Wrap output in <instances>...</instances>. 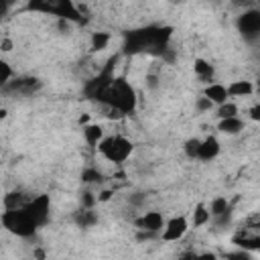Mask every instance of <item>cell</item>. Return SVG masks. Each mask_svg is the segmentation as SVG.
Masks as SVG:
<instances>
[{
	"instance_id": "obj_5",
	"label": "cell",
	"mask_w": 260,
	"mask_h": 260,
	"mask_svg": "<svg viewBox=\"0 0 260 260\" xmlns=\"http://www.w3.org/2000/svg\"><path fill=\"white\" fill-rule=\"evenodd\" d=\"M236 24H238V30L246 39H256L260 35V12L258 10H246L238 16Z\"/></svg>"
},
{
	"instance_id": "obj_1",
	"label": "cell",
	"mask_w": 260,
	"mask_h": 260,
	"mask_svg": "<svg viewBox=\"0 0 260 260\" xmlns=\"http://www.w3.org/2000/svg\"><path fill=\"white\" fill-rule=\"evenodd\" d=\"M171 37V28L169 26H146L140 30H132L126 37V51L128 53H138V51H146V49H162Z\"/></svg>"
},
{
	"instance_id": "obj_7",
	"label": "cell",
	"mask_w": 260,
	"mask_h": 260,
	"mask_svg": "<svg viewBox=\"0 0 260 260\" xmlns=\"http://www.w3.org/2000/svg\"><path fill=\"white\" fill-rule=\"evenodd\" d=\"M136 228L140 232H150V234H158L162 228H165V217L162 213L158 211H146L142 217H138L136 221Z\"/></svg>"
},
{
	"instance_id": "obj_30",
	"label": "cell",
	"mask_w": 260,
	"mask_h": 260,
	"mask_svg": "<svg viewBox=\"0 0 260 260\" xmlns=\"http://www.w3.org/2000/svg\"><path fill=\"white\" fill-rule=\"evenodd\" d=\"M250 118H252V120H260V106H254V108L250 110Z\"/></svg>"
},
{
	"instance_id": "obj_33",
	"label": "cell",
	"mask_w": 260,
	"mask_h": 260,
	"mask_svg": "<svg viewBox=\"0 0 260 260\" xmlns=\"http://www.w3.org/2000/svg\"><path fill=\"white\" fill-rule=\"evenodd\" d=\"M8 12V2H4V0H0V16H4Z\"/></svg>"
},
{
	"instance_id": "obj_15",
	"label": "cell",
	"mask_w": 260,
	"mask_h": 260,
	"mask_svg": "<svg viewBox=\"0 0 260 260\" xmlns=\"http://www.w3.org/2000/svg\"><path fill=\"white\" fill-rule=\"evenodd\" d=\"M219 130L223 134H238L240 130H244V122L236 116V118H225V120H219Z\"/></svg>"
},
{
	"instance_id": "obj_22",
	"label": "cell",
	"mask_w": 260,
	"mask_h": 260,
	"mask_svg": "<svg viewBox=\"0 0 260 260\" xmlns=\"http://www.w3.org/2000/svg\"><path fill=\"white\" fill-rule=\"evenodd\" d=\"M209 219H211V215H209L207 207L197 205L195 211H193V225H203V223H207Z\"/></svg>"
},
{
	"instance_id": "obj_10",
	"label": "cell",
	"mask_w": 260,
	"mask_h": 260,
	"mask_svg": "<svg viewBox=\"0 0 260 260\" xmlns=\"http://www.w3.org/2000/svg\"><path fill=\"white\" fill-rule=\"evenodd\" d=\"M234 244H238L246 252H254V250L260 248V236L258 234H250L248 230H244V232L234 236Z\"/></svg>"
},
{
	"instance_id": "obj_8",
	"label": "cell",
	"mask_w": 260,
	"mask_h": 260,
	"mask_svg": "<svg viewBox=\"0 0 260 260\" xmlns=\"http://www.w3.org/2000/svg\"><path fill=\"white\" fill-rule=\"evenodd\" d=\"M185 232H187V219L185 217H173V219L165 221L162 240L165 242H177L185 236Z\"/></svg>"
},
{
	"instance_id": "obj_14",
	"label": "cell",
	"mask_w": 260,
	"mask_h": 260,
	"mask_svg": "<svg viewBox=\"0 0 260 260\" xmlns=\"http://www.w3.org/2000/svg\"><path fill=\"white\" fill-rule=\"evenodd\" d=\"M228 95H234V98H244V95H250L254 91V85L250 81H234L230 83L228 87Z\"/></svg>"
},
{
	"instance_id": "obj_28",
	"label": "cell",
	"mask_w": 260,
	"mask_h": 260,
	"mask_svg": "<svg viewBox=\"0 0 260 260\" xmlns=\"http://www.w3.org/2000/svg\"><path fill=\"white\" fill-rule=\"evenodd\" d=\"M225 260H254V258L250 256V252H246V250H238V252L228 254Z\"/></svg>"
},
{
	"instance_id": "obj_19",
	"label": "cell",
	"mask_w": 260,
	"mask_h": 260,
	"mask_svg": "<svg viewBox=\"0 0 260 260\" xmlns=\"http://www.w3.org/2000/svg\"><path fill=\"white\" fill-rule=\"evenodd\" d=\"M193 67H195V73H197L201 79L207 81V79L213 77V67H211L207 61H203V59H195V65H193Z\"/></svg>"
},
{
	"instance_id": "obj_9",
	"label": "cell",
	"mask_w": 260,
	"mask_h": 260,
	"mask_svg": "<svg viewBox=\"0 0 260 260\" xmlns=\"http://www.w3.org/2000/svg\"><path fill=\"white\" fill-rule=\"evenodd\" d=\"M217 154H219V142H217V138L207 136L205 140L199 142L197 158H201V160H211V158H215Z\"/></svg>"
},
{
	"instance_id": "obj_35",
	"label": "cell",
	"mask_w": 260,
	"mask_h": 260,
	"mask_svg": "<svg viewBox=\"0 0 260 260\" xmlns=\"http://www.w3.org/2000/svg\"><path fill=\"white\" fill-rule=\"evenodd\" d=\"M110 195H112L110 191H104V193H102V195L98 197V201H108V199H110Z\"/></svg>"
},
{
	"instance_id": "obj_21",
	"label": "cell",
	"mask_w": 260,
	"mask_h": 260,
	"mask_svg": "<svg viewBox=\"0 0 260 260\" xmlns=\"http://www.w3.org/2000/svg\"><path fill=\"white\" fill-rule=\"evenodd\" d=\"M217 116H219V120L236 118V116H238V106L232 104V102H225V104H221V106L217 108Z\"/></svg>"
},
{
	"instance_id": "obj_6",
	"label": "cell",
	"mask_w": 260,
	"mask_h": 260,
	"mask_svg": "<svg viewBox=\"0 0 260 260\" xmlns=\"http://www.w3.org/2000/svg\"><path fill=\"white\" fill-rule=\"evenodd\" d=\"M26 213L32 217V221L41 228L49 221V195H39V197H32L26 205H24Z\"/></svg>"
},
{
	"instance_id": "obj_23",
	"label": "cell",
	"mask_w": 260,
	"mask_h": 260,
	"mask_svg": "<svg viewBox=\"0 0 260 260\" xmlns=\"http://www.w3.org/2000/svg\"><path fill=\"white\" fill-rule=\"evenodd\" d=\"M81 181L83 183H100L102 181V173L98 169H85L81 173Z\"/></svg>"
},
{
	"instance_id": "obj_24",
	"label": "cell",
	"mask_w": 260,
	"mask_h": 260,
	"mask_svg": "<svg viewBox=\"0 0 260 260\" xmlns=\"http://www.w3.org/2000/svg\"><path fill=\"white\" fill-rule=\"evenodd\" d=\"M199 138H189L187 142H185V154L189 156V158H197V150H199Z\"/></svg>"
},
{
	"instance_id": "obj_4",
	"label": "cell",
	"mask_w": 260,
	"mask_h": 260,
	"mask_svg": "<svg viewBox=\"0 0 260 260\" xmlns=\"http://www.w3.org/2000/svg\"><path fill=\"white\" fill-rule=\"evenodd\" d=\"M98 150L102 152V156H104L106 160L120 165V162H124V160L130 156V152H132V142H130L128 138H124V136H108V138H104V140L98 144Z\"/></svg>"
},
{
	"instance_id": "obj_11",
	"label": "cell",
	"mask_w": 260,
	"mask_h": 260,
	"mask_svg": "<svg viewBox=\"0 0 260 260\" xmlns=\"http://www.w3.org/2000/svg\"><path fill=\"white\" fill-rule=\"evenodd\" d=\"M6 87L10 91H18V93H32L35 89L41 87V81L32 79V77H22V79H14V81L6 83Z\"/></svg>"
},
{
	"instance_id": "obj_12",
	"label": "cell",
	"mask_w": 260,
	"mask_h": 260,
	"mask_svg": "<svg viewBox=\"0 0 260 260\" xmlns=\"http://www.w3.org/2000/svg\"><path fill=\"white\" fill-rule=\"evenodd\" d=\"M203 98H207L211 104L221 106V104L228 102V89H225V85H221V83H209V85L205 87V95H203Z\"/></svg>"
},
{
	"instance_id": "obj_34",
	"label": "cell",
	"mask_w": 260,
	"mask_h": 260,
	"mask_svg": "<svg viewBox=\"0 0 260 260\" xmlns=\"http://www.w3.org/2000/svg\"><path fill=\"white\" fill-rule=\"evenodd\" d=\"M179 260H197V254H193V252H187V254H183Z\"/></svg>"
},
{
	"instance_id": "obj_3",
	"label": "cell",
	"mask_w": 260,
	"mask_h": 260,
	"mask_svg": "<svg viewBox=\"0 0 260 260\" xmlns=\"http://www.w3.org/2000/svg\"><path fill=\"white\" fill-rule=\"evenodd\" d=\"M0 219H2V225L8 232H12V234H16L20 238H30L37 232V228H39L32 221V217L26 213L24 207L22 209H6Z\"/></svg>"
},
{
	"instance_id": "obj_25",
	"label": "cell",
	"mask_w": 260,
	"mask_h": 260,
	"mask_svg": "<svg viewBox=\"0 0 260 260\" xmlns=\"http://www.w3.org/2000/svg\"><path fill=\"white\" fill-rule=\"evenodd\" d=\"M12 77V69H10V65L6 63V61H2L0 59V85H4V83H8V79Z\"/></svg>"
},
{
	"instance_id": "obj_32",
	"label": "cell",
	"mask_w": 260,
	"mask_h": 260,
	"mask_svg": "<svg viewBox=\"0 0 260 260\" xmlns=\"http://www.w3.org/2000/svg\"><path fill=\"white\" fill-rule=\"evenodd\" d=\"M0 47H2V51H10V49H12V41H8V39H6V41H2V43H0Z\"/></svg>"
},
{
	"instance_id": "obj_36",
	"label": "cell",
	"mask_w": 260,
	"mask_h": 260,
	"mask_svg": "<svg viewBox=\"0 0 260 260\" xmlns=\"http://www.w3.org/2000/svg\"><path fill=\"white\" fill-rule=\"evenodd\" d=\"M6 116V110H0V118H4Z\"/></svg>"
},
{
	"instance_id": "obj_26",
	"label": "cell",
	"mask_w": 260,
	"mask_h": 260,
	"mask_svg": "<svg viewBox=\"0 0 260 260\" xmlns=\"http://www.w3.org/2000/svg\"><path fill=\"white\" fill-rule=\"evenodd\" d=\"M213 221H215L217 228H225V225H230V221H232V207H230L228 211H223L221 215L213 217Z\"/></svg>"
},
{
	"instance_id": "obj_29",
	"label": "cell",
	"mask_w": 260,
	"mask_h": 260,
	"mask_svg": "<svg viewBox=\"0 0 260 260\" xmlns=\"http://www.w3.org/2000/svg\"><path fill=\"white\" fill-rule=\"evenodd\" d=\"M211 108H213V104H211L207 98H199V100H197V110H199V112H207V110H211Z\"/></svg>"
},
{
	"instance_id": "obj_16",
	"label": "cell",
	"mask_w": 260,
	"mask_h": 260,
	"mask_svg": "<svg viewBox=\"0 0 260 260\" xmlns=\"http://www.w3.org/2000/svg\"><path fill=\"white\" fill-rule=\"evenodd\" d=\"M28 201H30V199H24L22 193L12 191V193H8V195L4 197V207H6V209H22Z\"/></svg>"
},
{
	"instance_id": "obj_17",
	"label": "cell",
	"mask_w": 260,
	"mask_h": 260,
	"mask_svg": "<svg viewBox=\"0 0 260 260\" xmlns=\"http://www.w3.org/2000/svg\"><path fill=\"white\" fill-rule=\"evenodd\" d=\"M75 221H77V225H81V228H91V225L98 221V215H95L91 209H83V207H81V211L75 215Z\"/></svg>"
},
{
	"instance_id": "obj_27",
	"label": "cell",
	"mask_w": 260,
	"mask_h": 260,
	"mask_svg": "<svg viewBox=\"0 0 260 260\" xmlns=\"http://www.w3.org/2000/svg\"><path fill=\"white\" fill-rule=\"evenodd\" d=\"M95 201H98V197H93V193H89V191L81 193V205H83V209H91Z\"/></svg>"
},
{
	"instance_id": "obj_31",
	"label": "cell",
	"mask_w": 260,
	"mask_h": 260,
	"mask_svg": "<svg viewBox=\"0 0 260 260\" xmlns=\"http://www.w3.org/2000/svg\"><path fill=\"white\" fill-rule=\"evenodd\" d=\"M197 260H217V258H215V254L205 252V254H197Z\"/></svg>"
},
{
	"instance_id": "obj_18",
	"label": "cell",
	"mask_w": 260,
	"mask_h": 260,
	"mask_svg": "<svg viewBox=\"0 0 260 260\" xmlns=\"http://www.w3.org/2000/svg\"><path fill=\"white\" fill-rule=\"evenodd\" d=\"M230 209V203H228V199L225 197H215L213 201H211V205H209V215L211 217H217V215H221L223 211H228Z\"/></svg>"
},
{
	"instance_id": "obj_20",
	"label": "cell",
	"mask_w": 260,
	"mask_h": 260,
	"mask_svg": "<svg viewBox=\"0 0 260 260\" xmlns=\"http://www.w3.org/2000/svg\"><path fill=\"white\" fill-rule=\"evenodd\" d=\"M108 43H110L108 32H93L91 35V51H102L108 47Z\"/></svg>"
},
{
	"instance_id": "obj_13",
	"label": "cell",
	"mask_w": 260,
	"mask_h": 260,
	"mask_svg": "<svg viewBox=\"0 0 260 260\" xmlns=\"http://www.w3.org/2000/svg\"><path fill=\"white\" fill-rule=\"evenodd\" d=\"M83 138H85V142H87L89 146H98V144L104 140V130H102V126H98V124H87V126H83Z\"/></svg>"
},
{
	"instance_id": "obj_2",
	"label": "cell",
	"mask_w": 260,
	"mask_h": 260,
	"mask_svg": "<svg viewBox=\"0 0 260 260\" xmlns=\"http://www.w3.org/2000/svg\"><path fill=\"white\" fill-rule=\"evenodd\" d=\"M102 104H106L114 112L126 116V114H132L134 108H136V93H134L132 85L126 79L118 77V79H112V83L108 85Z\"/></svg>"
}]
</instances>
